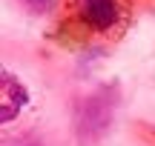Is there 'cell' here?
Listing matches in <instances>:
<instances>
[{
	"label": "cell",
	"instance_id": "obj_1",
	"mask_svg": "<svg viewBox=\"0 0 155 146\" xmlns=\"http://www.w3.org/2000/svg\"><path fill=\"white\" fill-rule=\"evenodd\" d=\"M132 26L129 0H58V40L72 49H106Z\"/></svg>",
	"mask_w": 155,
	"mask_h": 146
},
{
	"label": "cell",
	"instance_id": "obj_2",
	"mask_svg": "<svg viewBox=\"0 0 155 146\" xmlns=\"http://www.w3.org/2000/svg\"><path fill=\"white\" fill-rule=\"evenodd\" d=\"M112 106H115V92L112 89L98 92L83 103V109L78 112V135H81L83 143H92L95 138H101L106 132V126L112 120Z\"/></svg>",
	"mask_w": 155,
	"mask_h": 146
},
{
	"label": "cell",
	"instance_id": "obj_3",
	"mask_svg": "<svg viewBox=\"0 0 155 146\" xmlns=\"http://www.w3.org/2000/svg\"><path fill=\"white\" fill-rule=\"evenodd\" d=\"M29 95L23 89V83L17 78H12L9 72H3V97H0V106H3V123H9L23 106H26Z\"/></svg>",
	"mask_w": 155,
	"mask_h": 146
},
{
	"label": "cell",
	"instance_id": "obj_4",
	"mask_svg": "<svg viewBox=\"0 0 155 146\" xmlns=\"http://www.w3.org/2000/svg\"><path fill=\"white\" fill-rule=\"evenodd\" d=\"M23 3H26L29 9H35V11H49L52 0H23Z\"/></svg>",
	"mask_w": 155,
	"mask_h": 146
}]
</instances>
